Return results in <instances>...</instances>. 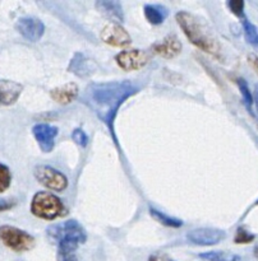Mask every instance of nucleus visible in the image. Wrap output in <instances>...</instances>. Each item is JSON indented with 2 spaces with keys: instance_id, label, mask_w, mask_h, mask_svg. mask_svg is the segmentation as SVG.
<instances>
[{
  "instance_id": "f257e3e1",
  "label": "nucleus",
  "mask_w": 258,
  "mask_h": 261,
  "mask_svg": "<svg viewBox=\"0 0 258 261\" xmlns=\"http://www.w3.org/2000/svg\"><path fill=\"white\" fill-rule=\"evenodd\" d=\"M135 92L137 88L128 81L92 84L87 89L89 105L109 127H112L119 107Z\"/></svg>"
},
{
  "instance_id": "2eb2a0df",
  "label": "nucleus",
  "mask_w": 258,
  "mask_h": 261,
  "mask_svg": "<svg viewBox=\"0 0 258 261\" xmlns=\"http://www.w3.org/2000/svg\"><path fill=\"white\" fill-rule=\"evenodd\" d=\"M96 8L99 9L100 13L109 17L110 19L118 20V22H123V19H124L123 7L119 2H115V0H100V2L96 3Z\"/></svg>"
},
{
  "instance_id": "0eeeda50",
  "label": "nucleus",
  "mask_w": 258,
  "mask_h": 261,
  "mask_svg": "<svg viewBox=\"0 0 258 261\" xmlns=\"http://www.w3.org/2000/svg\"><path fill=\"white\" fill-rule=\"evenodd\" d=\"M15 30L26 40L31 41V42H37L45 33V24L38 18L23 17L19 18L18 22L15 23Z\"/></svg>"
},
{
  "instance_id": "412c9836",
  "label": "nucleus",
  "mask_w": 258,
  "mask_h": 261,
  "mask_svg": "<svg viewBox=\"0 0 258 261\" xmlns=\"http://www.w3.org/2000/svg\"><path fill=\"white\" fill-rule=\"evenodd\" d=\"M199 257L206 261H239L240 256L227 251H209L199 255Z\"/></svg>"
},
{
  "instance_id": "20e7f679",
  "label": "nucleus",
  "mask_w": 258,
  "mask_h": 261,
  "mask_svg": "<svg viewBox=\"0 0 258 261\" xmlns=\"http://www.w3.org/2000/svg\"><path fill=\"white\" fill-rule=\"evenodd\" d=\"M48 236L51 240L59 244L60 241L68 240V241H74L77 244H84L87 240L86 231L83 227L74 219L63 222L60 224H54L48 228Z\"/></svg>"
},
{
  "instance_id": "f3484780",
  "label": "nucleus",
  "mask_w": 258,
  "mask_h": 261,
  "mask_svg": "<svg viewBox=\"0 0 258 261\" xmlns=\"http://www.w3.org/2000/svg\"><path fill=\"white\" fill-rule=\"evenodd\" d=\"M145 17L151 24L158 25L165 22L169 15L168 8L161 4H146L143 8Z\"/></svg>"
},
{
  "instance_id": "cd10ccee",
  "label": "nucleus",
  "mask_w": 258,
  "mask_h": 261,
  "mask_svg": "<svg viewBox=\"0 0 258 261\" xmlns=\"http://www.w3.org/2000/svg\"><path fill=\"white\" fill-rule=\"evenodd\" d=\"M13 206V203L9 200H5V199H0V212H5L8 209H10Z\"/></svg>"
},
{
  "instance_id": "c756f323",
  "label": "nucleus",
  "mask_w": 258,
  "mask_h": 261,
  "mask_svg": "<svg viewBox=\"0 0 258 261\" xmlns=\"http://www.w3.org/2000/svg\"><path fill=\"white\" fill-rule=\"evenodd\" d=\"M253 103H255V107H257V111H258V84L255 86L254 97H253Z\"/></svg>"
},
{
  "instance_id": "aec40b11",
  "label": "nucleus",
  "mask_w": 258,
  "mask_h": 261,
  "mask_svg": "<svg viewBox=\"0 0 258 261\" xmlns=\"http://www.w3.org/2000/svg\"><path fill=\"white\" fill-rule=\"evenodd\" d=\"M150 213H151V216H152L153 218L158 222V223L162 224V226L173 227V228H179V227L183 226V222H181L180 219L174 218V217L168 216V214H165V213H161V212L156 211V209L151 208Z\"/></svg>"
},
{
  "instance_id": "4be33fe9",
  "label": "nucleus",
  "mask_w": 258,
  "mask_h": 261,
  "mask_svg": "<svg viewBox=\"0 0 258 261\" xmlns=\"http://www.w3.org/2000/svg\"><path fill=\"white\" fill-rule=\"evenodd\" d=\"M238 87H239V91L242 93V98L243 102H244L245 107L248 109V111H252V106H253V94L252 92L249 91V87H248L247 82L244 79H238Z\"/></svg>"
},
{
  "instance_id": "39448f33",
  "label": "nucleus",
  "mask_w": 258,
  "mask_h": 261,
  "mask_svg": "<svg viewBox=\"0 0 258 261\" xmlns=\"http://www.w3.org/2000/svg\"><path fill=\"white\" fill-rule=\"evenodd\" d=\"M0 241L10 250L17 252L28 251L35 245V239L30 233L8 224L0 226Z\"/></svg>"
},
{
  "instance_id": "9d476101",
  "label": "nucleus",
  "mask_w": 258,
  "mask_h": 261,
  "mask_svg": "<svg viewBox=\"0 0 258 261\" xmlns=\"http://www.w3.org/2000/svg\"><path fill=\"white\" fill-rule=\"evenodd\" d=\"M33 137L38 143V147L43 153H50L55 145V138L58 137V127L50 124H36L32 127Z\"/></svg>"
},
{
  "instance_id": "6e6552de",
  "label": "nucleus",
  "mask_w": 258,
  "mask_h": 261,
  "mask_svg": "<svg viewBox=\"0 0 258 261\" xmlns=\"http://www.w3.org/2000/svg\"><path fill=\"white\" fill-rule=\"evenodd\" d=\"M116 64L127 71L142 69L150 60V56L146 51L140 50H127L122 51L115 56Z\"/></svg>"
},
{
  "instance_id": "6ab92c4d",
  "label": "nucleus",
  "mask_w": 258,
  "mask_h": 261,
  "mask_svg": "<svg viewBox=\"0 0 258 261\" xmlns=\"http://www.w3.org/2000/svg\"><path fill=\"white\" fill-rule=\"evenodd\" d=\"M242 25L247 42L258 50V28L247 17L242 19Z\"/></svg>"
},
{
  "instance_id": "bb28decb",
  "label": "nucleus",
  "mask_w": 258,
  "mask_h": 261,
  "mask_svg": "<svg viewBox=\"0 0 258 261\" xmlns=\"http://www.w3.org/2000/svg\"><path fill=\"white\" fill-rule=\"evenodd\" d=\"M148 261H174L173 259L168 256V255H163V254H153L151 255L150 259Z\"/></svg>"
},
{
  "instance_id": "b1692460",
  "label": "nucleus",
  "mask_w": 258,
  "mask_h": 261,
  "mask_svg": "<svg viewBox=\"0 0 258 261\" xmlns=\"http://www.w3.org/2000/svg\"><path fill=\"white\" fill-rule=\"evenodd\" d=\"M244 5V2H242V0H230V2H227V7L231 10L232 14H235L240 19L245 17Z\"/></svg>"
},
{
  "instance_id": "f03ea898",
  "label": "nucleus",
  "mask_w": 258,
  "mask_h": 261,
  "mask_svg": "<svg viewBox=\"0 0 258 261\" xmlns=\"http://www.w3.org/2000/svg\"><path fill=\"white\" fill-rule=\"evenodd\" d=\"M175 18L178 24L183 30L184 35L191 41V43H193L194 46L201 48L204 53L215 56V58L221 56V48H220L219 42L215 40V37H212L211 33L208 32V28L204 27L201 20L197 19L191 13L184 12V10L176 13Z\"/></svg>"
},
{
  "instance_id": "1a4fd4ad",
  "label": "nucleus",
  "mask_w": 258,
  "mask_h": 261,
  "mask_svg": "<svg viewBox=\"0 0 258 261\" xmlns=\"http://www.w3.org/2000/svg\"><path fill=\"white\" fill-rule=\"evenodd\" d=\"M101 40L107 45L115 46V47H125L132 42L129 33L119 23L115 22L109 23L102 28Z\"/></svg>"
},
{
  "instance_id": "c85d7f7f",
  "label": "nucleus",
  "mask_w": 258,
  "mask_h": 261,
  "mask_svg": "<svg viewBox=\"0 0 258 261\" xmlns=\"http://www.w3.org/2000/svg\"><path fill=\"white\" fill-rule=\"evenodd\" d=\"M248 60H249L250 65L253 66V69H254V70L257 71V74H258V58H257V56H255V55H249Z\"/></svg>"
},
{
  "instance_id": "5701e85b",
  "label": "nucleus",
  "mask_w": 258,
  "mask_h": 261,
  "mask_svg": "<svg viewBox=\"0 0 258 261\" xmlns=\"http://www.w3.org/2000/svg\"><path fill=\"white\" fill-rule=\"evenodd\" d=\"M12 182V173L8 166L4 163H0V194L5 193L9 189Z\"/></svg>"
},
{
  "instance_id": "393cba45",
  "label": "nucleus",
  "mask_w": 258,
  "mask_h": 261,
  "mask_svg": "<svg viewBox=\"0 0 258 261\" xmlns=\"http://www.w3.org/2000/svg\"><path fill=\"white\" fill-rule=\"evenodd\" d=\"M254 239H255L254 234L249 233L247 229L240 227V228H238L234 241L237 242V244H249V242H252Z\"/></svg>"
},
{
  "instance_id": "ddd939ff",
  "label": "nucleus",
  "mask_w": 258,
  "mask_h": 261,
  "mask_svg": "<svg viewBox=\"0 0 258 261\" xmlns=\"http://www.w3.org/2000/svg\"><path fill=\"white\" fill-rule=\"evenodd\" d=\"M23 91L22 84L17 82L0 79V105H13Z\"/></svg>"
},
{
  "instance_id": "2f4dec72",
  "label": "nucleus",
  "mask_w": 258,
  "mask_h": 261,
  "mask_svg": "<svg viewBox=\"0 0 258 261\" xmlns=\"http://www.w3.org/2000/svg\"><path fill=\"white\" fill-rule=\"evenodd\" d=\"M255 205H258V200H257V201H255Z\"/></svg>"
},
{
  "instance_id": "f8f14e48",
  "label": "nucleus",
  "mask_w": 258,
  "mask_h": 261,
  "mask_svg": "<svg viewBox=\"0 0 258 261\" xmlns=\"http://www.w3.org/2000/svg\"><path fill=\"white\" fill-rule=\"evenodd\" d=\"M153 51H155L157 55L162 56V58L171 59L175 58L176 55H179L181 51V43L179 41V38L174 35H169L168 37L163 38L160 42H156L152 46Z\"/></svg>"
},
{
  "instance_id": "7ed1b4c3",
  "label": "nucleus",
  "mask_w": 258,
  "mask_h": 261,
  "mask_svg": "<svg viewBox=\"0 0 258 261\" xmlns=\"http://www.w3.org/2000/svg\"><path fill=\"white\" fill-rule=\"evenodd\" d=\"M31 212L35 217L45 221H54L65 214V206L56 195L38 191L31 201Z\"/></svg>"
},
{
  "instance_id": "9b49d317",
  "label": "nucleus",
  "mask_w": 258,
  "mask_h": 261,
  "mask_svg": "<svg viewBox=\"0 0 258 261\" xmlns=\"http://www.w3.org/2000/svg\"><path fill=\"white\" fill-rule=\"evenodd\" d=\"M225 237V232L217 228H197L186 234L189 242L197 246H212L221 241Z\"/></svg>"
},
{
  "instance_id": "7c9ffc66",
  "label": "nucleus",
  "mask_w": 258,
  "mask_h": 261,
  "mask_svg": "<svg viewBox=\"0 0 258 261\" xmlns=\"http://www.w3.org/2000/svg\"><path fill=\"white\" fill-rule=\"evenodd\" d=\"M254 255L258 257V246L254 249Z\"/></svg>"
},
{
  "instance_id": "dca6fc26",
  "label": "nucleus",
  "mask_w": 258,
  "mask_h": 261,
  "mask_svg": "<svg viewBox=\"0 0 258 261\" xmlns=\"http://www.w3.org/2000/svg\"><path fill=\"white\" fill-rule=\"evenodd\" d=\"M92 66H95L93 63H92V60L87 59L83 54L78 53L73 56L68 69L72 71V73L76 74V75L84 78V76L89 75V74L92 73V70H93Z\"/></svg>"
},
{
  "instance_id": "423d86ee",
  "label": "nucleus",
  "mask_w": 258,
  "mask_h": 261,
  "mask_svg": "<svg viewBox=\"0 0 258 261\" xmlns=\"http://www.w3.org/2000/svg\"><path fill=\"white\" fill-rule=\"evenodd\" d=\"M35 177L41 185L54 191H63L68 186V180L65 176L49 166H37L35 168Z\"/></svg>"
},
{
  "instance_id": "4468645a",
  "label": "nucleus",
  "mask_w": 258,
  "mask_h": 261,
  "mask_svg": "<svg viewBox=\"0 0 258 261\" xmlns=\"http://www.w3.org/2000/svg\"><path fill=\"white\" fill-rule=\"evenodd\" d=\"M78 96V87L74 83H66L51 91V98L61 105H68Z\"/></svg>"
},
{
  "instance_id": "a211bd4d",
  "label": "nucleus",
  "mask_w": 258,
  "mask_h": 261,
  "mask_svg": "<svg viewBox=\"0 0 258 261\" xmlns=\"http://www.w3.org/2000/svg\"><path fill=\"white\" fill-rule=\"evenodd\" d=\"M78 246L79 244L74 241H68V240L59 242L58 261H78L76 255Z\"/></svg>"
},
{
  "instance_id": "a878e982",
  "label": "nucleus",
  "mask_w": 258,
  "mask_h": 261,
  "mask_svg": "<svg viewBox=\"0 0 258 261\" xmlns=\"http://www.w3.org/2000/svg\"><path fill=\"white\" fill-rule=\"evenodd\" d=\"M72 139L74 140V143H77L81 147H86L87 143H88V137L86 135V133L82 129H76L72 134Z\"/></svg>"
}]
</instances>
